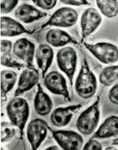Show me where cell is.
I'll return each mask as SVG.
<instances>
[{"label":"cell","instance_id":"obj_11","mask_svg":"<svg viewBox=\"0 0 118 150\" xmlns=\"http://www.w3.org/2000/svg\"><path fill=\"white\" fill-rule=\"evenodd\" d=\"M36 46L34 42L27 38H21L13 43V54L16 58L25 64L26 67L34 68V58L36 55Z\"/></svg>","mask_w":118,"mask_h":150},{"label":"cell","instance_id":"obj_16","mask_svg":"<svg viewBox=\"0 0 118 150\" xmlns=\"http://www.w3.org/2000/svg\"><path fill=\"white\" fill-rule=\"evenodd\" d=\"M13 54V42L8 40H1L0 42V63L1 65L17 70L24 69L25 64L15 58Z\"/></svg>","mask_w":118,"mask_h":150},{"label":"cell","instance_id":"obj_21","mask_svg":"<svg viewBox=\"0 0 118 150\" xmlns=\"http://www.w3.org/2000/svg\"><path fill=\"white\" fill-rule=\"evenodd\" d=\"M17 74L11 69H3L0 73V87L2 103L6 101L8 93L12 91L17 83Z\"/></svg>","mask_w":118,"mask_h":150},{"label":"cell","instance_id":"obj_13","mask_svg":"<svg viewBox=\"0 0 118 150\" xmlns=\"http://www.w3.org/2000/svg\"><path fill=\"white\" fill-rule=\"evenodd\" d=\"M81 108V104H76L55 108L50 113V122L54 127H66L70 123L74 115Z\"/></svg>","mask_w":118,"mask_h":150},{"label":"cell","instance_id":"obj_30","mask_svg":"<svg viewBox=\"0 0 118 150\" xmlns=\"http://www.w3.org/2000/svg\"><path fill=\"white\" fill-rule=\"evenodd\" d=\"M46 149H47V150H51V149L52 150H55V149H61V147H60L58 145H50V146H48L47 148H46Z\"/></svg>","mask_w":118,"mask_h":150},{"label":"cell","instance_id":"obj_1","mask_svg":"<svg viewBox=\"0 0 118 150\" xmlns=\"http://www.w3.org/2000/svg\"><path fill=\"white\" fill-rule=\"evenodd\" d=\"M76 94L83 99L93 98L98 89V79L89 65L86 58L81 62L80 69L74 84Z\"/></svg>","mask_w":118,"mask_h":150},{"label":"cell","instance_id":"obj_9","mask_svg":"<svg viewBox=\"0 0 118 150\" xmlns=\"http://www.w3.org/2000/svg\"><path fill=\"white\" fill-rule=\"evenodd\" d=\"M49 130V126L42 119L36 118L30 121L27 126L26 136L32 149H39L47 138Z\"/></svg>","mask_w":118,"mask_h":150},{"label":"cell","instance_id":"obj_22","mask_svg":"<svg viewBox=\"0 0 118 150\" xmlns=\"http://www.w3.org/2000/svg\"><path fill=\"white\" fill-rule=\"evenodd\" d=\"M118 82V64L105 67L99 74V83L104 86H112Z\"/></svg>","mask_w":118,"mask_h":150},{"label":"cell","instance_id":"obj_28","mask_svg":"<svg viewBox=\"0 0 118 150\" xmlns=\"http://www.w3.org/2000/svg\"><path fill=\"white\" fill-rule=\"evenodd\" d=\"M108 98L111 103L118 105V82L113 84L108 91Z\"/></svg>","mask_w":118,"mask_h":150},{"label":"cell","instance_id":"obj_14","mask_svg":"<svg viewBox=\"0 0 118 150\" xmlns=\"http://www.w3.org/2000/svg\"><path fill=\"white\" fill-rule=\"evenodd\" d=\"M32 33L18 20H15L8 16H2L0 18V35L2 38L15 37Z\"/></svg>","mask_w":118,"mask_h":150},{"label":"cell","instance_id":"obj_10","mask_svg":"<svg viewBox=\"0 0 118 150\" xmlns=\"http://www.w3.org/2000/svg\"><path fill=\"white\" fill-rule=\"evenodd\" d=\"M43 81L45 87L50 93L63 97L67 101H71L67 80L61 72L58 71H50L45 76Z\"/></svg>","mask_w":118,"mask_h":150},{"label":"cell","instance_id":"obj_4","mask_svg":"<svg viewBox=\"0 0 118 150\" xmlns=\"http://www.w3.org/2000/svg\"><path fill=\"white\" fill-rule=\"evenodd\" d=\"M86 50L102 64L109 65L118 62V47L109 42H98L95 43L83 42Z\"/></svg>","mask_w":118,"mask_h":150},{"label":"cell","instance_id":"obj_17","mask_svg":"<svg viewBox=\"0 0 118 150\" xmlns=\"http://www.w3.org/2000/svg\"><path fill=\"white\" fill-rule=\"evenodd\" d=\"M14 16L21 22L30 24L44 18L47 16V13L34 6L28 3H23L18 6L15 10Z\"/></svg>","mask_w":118,"mask_h":150},{"label":"cell","instance_id":"obj_5","mask_svg":"<svg viewBox=\"0 0 118 150\" xmlns=\"http://www.w3.org/2000/svg\"><path fill=\"white\" fill-rule=\"evenodd\" d=\"M78 56L73 47L66 46L58 50L56 54L57 65L68 78L70 86H73V78L76 71Z\"/></svg>","mask_w":118,"mask_h":150},{"label":"cell","instance_id":"obj_20","mask_svg":"<svg viewBox=\"0 0 118 150\" xmlns=\"http://www.w3.org/2000/svg\"><path fill=\"white\" fill-rule=\"evenodd\" d=\"M34 108L36 112L40 116H46L51 113L53 101L50 97L43 89L41 84H37V91L34 98Z\"/></svg>","mask_w":118,"mask_h":150},{"label":"cell","instance_id":"obj_25","mask_svg":"<svg viewBox=\"0 0 118 150\" xmlns=\"http://www.w3.org/2000/svg\"><path fill=\"white\" fill-rule=\"evenodd\" d=\"M19 0H0V10L2 14H8L17 7Z\"/></svg>","mask_w":118,"mask_h":150},{"label":"cell","instance_id":"obj_6","mask_svg":"<svg viewBox=\"0 0 118 150\" xmlns=\"http://www.w3.org/2000/svg\"><path fill=\"white\" fill-rule=\"evenodd\" d=\"M79 19V14L74 8L64 6L55 10L49 19L41 26L40 29L47 27L69 28L76 25Z\"/></svg>","mask_w":118,"mask_h":150},{"label":"cell","instance_id":"obj_27","mask_svg":"<svg viewBox=\"0 0 118 150\" xmlns=\"http://www.w3.org/2000/svg\"><path fill=\"white\" fill-rule=\"evenodd\" d=\"M82 149L84 150H102V146L101 143L99 142L96 138H92L89 139L85 144H84Z\"/></svg>","mask_w":118,"mask_h":150},{"label":"cell","instance_id":"obj_18","mask_svg":"<svg viewBox=\"0 0 118 150\" xmlns=\"http://www.w3.org/2000/svg\"><path fill=\"white\" fill-rule=\"evenodd\" d=\"M45 40L47 44L55 48H62L69 44H78L71 35L61 28H51L46 33Z\"/></svg>","mask_w":118,"mask_h":150},{"label":"cell","instance_id":"obj_31","mask_svg":"<svg viewBox=\"0 0 118 150\" xmlns=\"http://www.w3.org/2000/svg\"><path fill=\"white\" fill-rule=\"evenodd\" d=\"M112 144H113L112 145H114V146H116V147L117 148V149H118V139L117 138L113 139V142H112Z\"/></svg>","mask_w":118,"mask_h":150},{"label":"cell","instance_id":"obj_3","mask_svg":"<svg viewBox=\"0 0 118 150\" xmlns=\"http://www.w3.org/2000/svg\"><path fill=\"white\" fill-rule=\"evenodd\" d=\"M100 116V96H98L91 105L80 114L76 122V129L83 135L93 134L98 128Z\"/></svg>","mask_w":118,"mask_h":150},{"label":"cell","instance_id":"obj_8","mask_svg":"<svg viewBox=\"0 0 118 150\" xmlns=\"http://www.w3.org/2000/svg\"><path fill=\"white\" fill-rule=\"evenodd\" d=\"M102 22L100 12L94 7H88L82 13L80 17V42H85L87 38L93 34Z\"/></svg>","mask_w":118,"mask_h":150},{"label":"cell","instance_id":"obj_24","mask_svg":"<svg viewBox=\"0 0 118 150\" xmlns=\"http://www.w3.org/2000/svg\"><path fill=\"white\" fill-rule=\"evenodd\" d=\"M15 128L16 127L10 122L1 123V136H0L1 143H6L14 138L16 134Z\"/></svg>","mask_w":118,"mask_h":150},{"label":"cell","instance_id":"obj_29","mask_svg":"<svg viewBox=\"0 0 118 150\" xmlns=\"http://www.w3.org/2000/svg\"><path fill=\"white\" fill-rule=\"evenodd\" d=\"M60 3L66 6H89L88 0H59Z\"/></svg>","mask_w":118,"mask_h":150},{"label":"cell","instance_id":"obj_23","mask_svg":"<svg viewBox=\"0 0 118 150\" xmlns=\"http://www.w3.org/2000/svg\"><path fill=\"white\" fill-rule=\"evenodd\" d=\"M98 11L107 18L118 16V0H95Z\"/></svg>","mask_w":118,"mask_h":150},{"label":"cell","instance_id":"obj_15","mask_svg":"<svg viewBox=\"0 0 118 150\" xmlns=\"http://www.w3.org/2000/svg\"><path fill=\"white\" fill-rule=\"evenodd\" d=\"M54 57V52L53 47L49 44H40L38 46L36 50L35 58L36 61L38 69L41 71L42 78L48 73L50 68L51 66Z\"/></svg>","mask_w":118,"mask_h":150},{"label":"cell","instance_id":"obj_2","mask_svg":"<svg viewBox=\"0 0 118 150\" xmlns=\"http://www.w3.org/2000/svg\"><path fill=\"white\" fill-rule=\"evenodd\" d=\"M6 112L10 122L19 130L20 138L22 139L30 116V107L28 101L20 96L14 97L6 105Z\"/></svg>","mask_w":118,"mask_h":150},{"label":"cell","instance_id":"obj_12","mask_svg":"<svg viewBox=\"0 0 118 150\" xmlns=\"http://www.w3.org/2000/svg\"><path fill=\"white\" fill-rule=\"evenodd\" d=\"M39 82V74L38 69L36 68L26 67L23 69L18 77L17 86L14 92V97L21 96L36 86Z\"/></svg>","mask_w":118,"mask_h":150},{"label":"cell","instance_id":"obj_7","mask_svg":"<svg viewBox=\"0 0 118 150\" xmlns=\"http://www.w3.org/2000/svg\"><path fill=\"white\" fill-rule=\"evenodd\" d=\"M52 137L57 144L64 150L81 149L84 138L81 134L71 130H53L50 127Z\"/></svg>","mask_w":118,"mask_h":150},{"label":"cell","instance_id":"obj_26","mask_svg":"<svg viewBox=\"0 0 118 150\" xmlns=\"http://www.w3.org/2000/svg\"><path fill=\"white\" fill-rule=\"evenodd\" d=\"M34 5L43 10H50L55 7L58 0H31Z\"/></svg>","mask_w":118,"mask_h":150},{"label":"cell","instance_id":"obj_19","mask_svg":"<svg viewBox=\"0 0 118 150\" xmlns=\"http://www.w3.org/2000/svg\"><path fill=\"white\" fill-rule=\"evenodd\" d=\"M118 135V116L112 115L109 116L98 127L92 134V138L106 139Z\"/></svg>","mask_w":118,"mask_h":150}]
</instances>
